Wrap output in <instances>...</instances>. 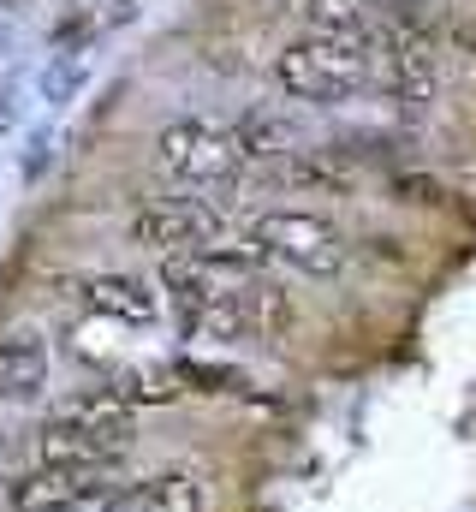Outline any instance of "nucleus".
<instances>
[{
    "label": "nucleus",
    "instance_id": "f257e3e1",
    "mask_svg": "<svg viewBox=\"0 0 476 512\" xmlns=\"http://www.w3.org/2000/svg\"><path fill=\"white\" fill-rule=\"evenodd\" d=\"M274 78L298 102H352L363 84H375V36L346 42V36H298L280 48Z\"/></svg>",
    "mask_w": 476,
    "mask_h": 512
},
{
    "label": "nucleus",
    "instance_id": "f03ea898",
    "mask_svg": "<svg viewBox=\"0 0 476 512\" xmlns=\"http://www.w3.org/2000/svg\"><path fill=\"white\" fill-rule=\"evenodd\" d=\"M36 447H42V465H102V471H114L131 453V411L84 393V399H72L66 411H54L42 423Z\"/></svg>",
    "mask_w": 476,
    "mask_h": 512
},
{
    "label": "nucleus",
    "instance_id": "7ed1b4c3",
    "mask_svg": "<svg viewBox=\"0 0 476 512\" xmlns=\"http://www.w3.org/2000/svg\"><path fill=\"white\" fill-rule=\"evenodd\" d=\"M155 161L185 191H221V185H233L238 173H244L250 155H244V143H238L233 126L191 114V120H173V126L155 137Z\"/></svg>",
    "mask_w": 476,
    "mask_h": 512
},
{
    "label": "nucleus",
    "instance_id": "20e7f679",
    "mask_svg": "<svg viewBox=\"0 0 476 512\" xmlns=\"http://www.w3.org/2000/svg\"><path fill=\"white\" fill-rule=\"evenodd\" d=\"M250 239L268 245L274 262H286V268H298L310 280H334L346 268V256H352L346 233L334 221L310 215V209H268V215L250 221Z\"/></svg>",
    "mask_w": 476,
    "mask_h": 512
},
{
    "label": "nucleus",
    "instance_id": "39448f33",
    "mask_svg": "<svg viewBox=\"0 0 476 512\" xmlns=\"http://www.w3.org/2000/svg\"><path fill=\"white\" fill-rule=\"evenodd\" d=\"M18 512H119L125 489L102 465H36L12 483Z\"/></svg>",
    "mask_w": 476,
    "mask_h": 512
},
{
    "label": "nucleus",
    "instance_id": "423d86ee",
    "mask_svg": "<svg viewBox=\"0 0 476 512\" xmlns=\"http://www.w3.org/2000/svg\"><path fill=\"white\" fill-rule=\"evenodd\" d=\"M131 239L137 245H155L161 256H185V251H209L227 239V215L209 203V197H161L149 209H137L131 221Z\"/></svg>",
    "mask_w": 476,
    "mask_h": 512
},
{
    "label": "nucleus",
    "instance_id": "0eeeda50",
    "mask_svg": "<svg viewBox=\"0 0 476 512\" xmlns=\"http://www.w3.org/2000/svg\"><path fill=\"white\" fill-rule=\"evenodd\" d=\"M375 84L393 102H429L435 96V42L417 24H387L375 36Z\"/></svg>",
    "mask_w": 476,
    "mask_h": 512
},
{
    "label": "nucleus",
    "instance_id": "6e6552de",
    "mask_svg": "<svg viewBox=\"0 0 476 512\" xmlns=\"http://www.w3.org/2000/svg\"><path fill=\"white\" fill-rule=\"evenodd\" d=\"M131 512H209V477L197 465H161L137 489H125Z\"/></svg>",
    "mask_w": 476,
    "mask_h": 512
},
{
    "label": "nucleus",
    "instance_id": "1a4fd4ad",
    "mask_svg": "<svg viewBox=\"0 0 476 512\" xmlns=\"http://www.w3.org/2000/svg\"><path fill=\"white\" fill-rule=\"evenodd\" d=\"M42 387H48V346H42L30 328L6 334V340H0V399L24 405V399H36Z\"/></svg>",
    "mask_w": 476,
    "mask_h": 512
},
{
    "label": "nucleus",
    "instance_id": "9d476101",
    "mask_svg": "<svg viewBox=\"0 0 476 512\" xmlns=\"http://www.w3.org/2000/svg\"><path fill=\"white\" fill-rule=\"evenodd\" d=\"M84 304L102 310V316H119V322H137V328H149L161 316V298L143 280H131V274H96V280H84Z\"/></svg>",
    "mask_w": 476,
    "mask_h": 512
},
{
    "label": "nucleus",
    "instance_id": "9b49d317",
    "mask_svg": "<svg viewBox=\"0 0 476 512\" xmlns=\"http://www.w3.org/2000/svg\"><path fill=\"white\" fill-rule=\"evenodd\" d=\"M233 131H238V143H244L250 161H292V155H304L298 149L304 131H298V120L286 108H250Z\"/></svg>",
    "mask_w": 476,
    "mask_h": 512
},
{
    "label": "nucleus",
    "instance_id": "f8f14e48",
    "mask_svg": "<svg viewBox=\"0 0 476 512\" xmlns=\"http://www.w3.org/2000/svg\"><path fill=\"white\" fill-rule=\"evenodd\" d=\"M292 18L310 36H346V42H369V6L363 0H292Z\"/></svg>",
    "mask_w": 476,
    "mask_h": 512
},
{
    "label": "nucleus",
    "instance_id": "ddd939ff",
    "mask_svg": "<svg viewBox=\"0 0 476 512\" xmlns=\"http://www.w3.org/2000/svg\"><path fill=\"white\" fill-rule=\"evenodd\" d=\"M90 393L108 399V405H119V411H131V417H137V405L173 399V387H161V376H149V370H114V376H102Z\"/></svg>",
    "mask_w": 476,
    "mask_h": 512
},
{
    "label": "nucleus",
    "instance_id": "4468645a",
    "mask_svg": "<svg viewBox=\"0 0 476 512\" xmlns=\"http://www.w3.org/2000/svg\"><path fill=\"white\" fill-rule=\"evenodd\" d=\"M173 376H179L185 387H197V393H233V387H244L233 370H221V364H191V358H185Z\"/></svg>",
    "mask_w": 476,
    "mask_h": 512
},
{
    "label": "nucleus",
    "instance_id": "2eb2a0df",
    "mask_svg": "<svg viewBox=\"0 0 476 512\" xmlns=\"http://www.w3.org/2000/svg\"><path fill=\"white\" fill-rule=\"evenodd\" d=\"M393 191H399L405 203H435V197H441V191H435V179H399Z\"/></svg>",
    "mask_w": 476,
    "mask_h": 512
},
{
    "label": "nucleus",
    "instance_id": "dca6fc26",
    "mask_svg": "<svg viewBox=\"0 0 476 512\" xmlns=\"http://www.w3.org/2000/svg\"><path fill=\"white\" fill-rule=\"evenodd\" d=\"M18 126V90H0V137Z\"/></svg>",
    "mask_w": 476,
    "mask_h": 512
},
{
    "label": "nucleus",
    "instance_id": "f3484780",
    "mask_svg": "<svg viewBox=\"0 0 476 512\" xmlns=\"http://www.w3.org/2000/svg\"><path fill=\"white\" fill-rule=\"evenodd\" d=\"M453 42H459L465 54H476V12H471V18H459V24H453Z\"/></svg>",
    "mask_w": 476,
    "mask_h": 512
}]
</instances>
